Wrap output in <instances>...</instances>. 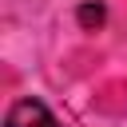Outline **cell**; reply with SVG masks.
I'll use <instances>...</instances> for the list:
<instances>
[{
	"label": "cell",
	"instance_id": "6da1fadb",
	"mask_svg": "<svg viewBox=\"0 0 127 127\" xmlns=\"http://www.w3.org/2000/svg\"><path fill=\"white\" fill-rule=\"evenodd\" d=\"M4 127H64V123L48 111V103H40V99H16L8 107V115H4Z\"/></svg>",
	"mask_w": 127,
	"mask_h": 127
},
{
	"label": "cell",
	"instance_id": "7a4b0ae2",
	"mask_svg": "<svg viewBox=\"0 0 127 127\" xmlns=\"http://www.w3.org/2000/svg\"><path fill=\"white\" fill-rule=\"evenodd\" d=\"M103 16H107L103 4H83V8H79V24H83V28H99Z\"/></svg>",
	"mask_w": 127,
	"mask_h": 127
}]
</instances>
